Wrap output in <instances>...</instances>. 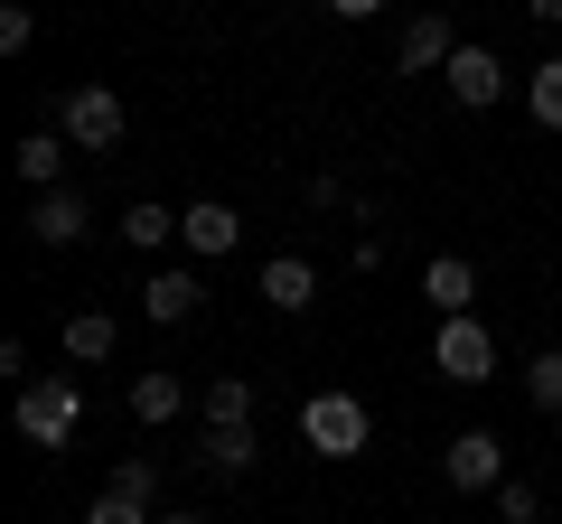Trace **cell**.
Listing matches in <instances>:
<instances>
[{
    "label": "cell",
    "instance_id": "obj_1",
    "mask_svg": "<svg viewBox=\"0 0 562 524\" xmlns=\"http://www.w3.org/2000/svg\"><path fill=\"white\" fill-rule=\"evenodd\" d=\"M301 441L319 449V459H357V449L375 441V422H366L357 394H338V384H328V394H310V403H301Z\"/></svg>",
    "mask_w": 562,
    "mask_h": 524
},
{
    "label": "cell",
    "instance_id": "obj_2",
    "mask_svg": "<svg viewBox=\"0 0 562 524\" xmlns=\"http://www.w3.org/2000/svg\"><path fill=\"white\" fill-rule=\"evenodd\" d=\"M76 422H85V394H76V384H20V441L29 449H66V441H76Z\"/></svg>",
    "mask_w": 562,
    "mask_h": 524
},
{
    "label": "cell",
    "instance_id": "obj_3",
    "mask_svg": "<svg viewBox=\"0 0 562 524\" xmlns=\"http://www.w3.org/2000/svg\"><path fill=\"white\" fill-rule=\"evenodd\" d=\"M57 132H66V150H122V94L113 84H76L57 103Z\"/></svg>",
    "mask_w": 562,
    "mask_h": 524
},
{
    "label": "cell",
    "instance_id": "obj_4",
    "mask_svg": "<svg viewBox=\"0 0 562 524\" xmlns=\"http://www.w3.org/2000/svg\"><path fill=\"white\" fill-rule=\"evenodd\" d=\"M487 365H497V338H487L479 319H441V338H431V375H450V384H487Z\"/></svg>",
    "mask_w": 562,
    "mask_h": 524
},
{
    "label": "cell",
    "instance_id": "obj_5",
    "mask_svg": "<svg viewBox=\"0 0 562 524\" xmlns=\"http://www.w3.org/2000/svg\"><path fill=\"white\" fill-rule=\"evenodd\" d=\"M441 478L460 487V497H487V487H506V441H497V431H460V441L441 449Z\"/></svg>",
    "mask_w": 562,
    "mask_h": 524
},
{
    "label": "cell",
    "instance_id": "obj_6",
    "mask_svg": "<svg viewBox=\"0 0 562 524\" xmlns=\"http://www.w3.org/2000/svg\"><path fill=\"white\" fill-rule=\"evenodd\" d=\"M460 29H450L441 20V10H422V20L413 29H403V47H394V66H403V76H450V57H460Z\"/></svg>",
    "mask_w": 562,
    "mask_h": 524
},
{
    "label": "cell",
    "instance_id": "obj_7",
    "mask_svg": "<svg viewBox=\"0 0 562 524\" xmlns=\"http://www.w3.org/2000/svg\"><path fill=\"white\" fill-rule=\"evenodd\" d=\"M179 243H188V253H198V262H225V253H235V243H244V216H235V206H225V197H198V206H188V216H179Z\"/></svg>",
    "mask_w": 562,
    "mask_h": 524
},
{
    "label": "cell",
    "instance_id": "obj_8",
    "mask_svg": "<svg viewBox=\"0 0 562 524\" xmlns=\"http://www.w3.org/2000/svg\"><path fill=\"white\" fill-rule=\"evenodd\" d=\"M198 300H206V282L198 272H150V291H140V319H160V328H179V319H198Z\"/></svg>",
    "mask_w": 562,
    "mask_h": 524
},
{
    "label": "cell",
    "instance_id": "obj_9",
    "mask_svg": "<svg viewBox=\"0 0 562 524\" xmlns=\"http://www.w3.org/2000/svg\"><path fill=\"white\" fill-rule=\"evenodd\" d=\"M262 300H272L281 319L319 300V272H310V253H272V262H262Z\"/></svg>",
    "mask_w": 562,
    "mask_h": 524
},
{
    "label": "cell",
    "instance_id": "obj_10",
    "mask_svg": "<svg viewBox=\"0 0 562 524\" xmlns=\"http://www.w3.org/2000/svg\"><path fill=\"white\" fill-rule=\"evenodd\" d=\"M441 84H450V94H460V103H497V94H506V66L487 57L479 38H469L460 57H450V76H441Z\"/></svg>",
    "mask_w": 562,
    "mask_h": 524
},
{
    "label": "cell",
    "instance_id": "obj_11",
    "mask_svg": "<svg viewBox=\"0 0 562 524\" xmlns=\"http://www.w3.org/2000/svg\"><path fill=\"white\" fill-rule=\"evenodd\" d=\"M422 300L441 309V319H469V300H479V272H469L460 253H441L431 272H422Z\"/></svg>",
    "mask_w": 562,
    "mask_h": 524
},
{
    "label": "cell",
    "instance_id": "obj_12",
    "mask_svg": "<svg viewBox=\"0 0 562 524\" xmlns=\"http://www.w3.org/2000/svg\"><path fill=\"white\" fill-rule=\"evenodd\" d=\"M179 412H188V384H179V375H132V422L169 431Z\"/></svg>",
    "mask_w": 562,
    "mask_h": 524
},
{
    "label": "cell",
    "instance_id": "obj_13",
    "mask_svg": "<svg viewBox=\"0 0 562 524\" xmlns=\"http://www.w3.org/2000/svg\"><path fill=\"white\" fill-rule=\"evenodd\" d=\"M206 431H254V384L244 375H206Z\"/></svg>",
    "mask_w": 562,
    "mask_h": 524
},
{
    "label": "cell",
    "instance_id": "obj_14",
    "mask_svg": "<svg viewBox=\"0 0 562 524\" xmlns=\"http://www.w3.org/2000/svg\"><path fill=\"white\" fill-rule=\"evenodd\" d=\"M29 235H38V243H76L85 235V197H76V187L38 197V206H29Z\"/></svg>",
    "mask_w": 562,
    "mask_h": 524
},
{
    "label": "cell",
    "instance_id": "obj_15",
    "mask_svg": "<svg viewBox=\"0 0 562 524\" xmlns=\"http://www.w3.org/2000/svg\"><path fill=\"white\" fill-rule=\"evenodd\" d=\"M57 141H66V132H29V141L10 150V160H20V179L38 187V197H57V169H66V150H57Z\"/></svg>",
    "mask_w": 562,
    "mask_h": 524
},
{
    "label": "cell",
    "instance_id": "obj_16",
    "mask_svg": "<svg viewBox=\"0 0 562 524\" xmlns=\"http://www.w3.org/2000/svg\"><path fill=\"white\" fill-rule=\"evenodd\" d=\"M113 338H122V328L103 319V309H76V319H66V356H76V365H103V356H113Z\"/></svg>",
    "mask_w": 562,
    "mask_h": 524
},
{
    "label": "cell",
    "instance_id": "obj_17",
    "mask_svg": "<svg viewBox=\"0 0 562 524\" xmlns=\"http://www.w3.org/2000/svg\"><path fill=\"white\" fill-rule=\"evenodd\" d=\"M169 235H179V216H169V206H150V197H132V216H122V243H132V253H160Z\"/></svg>",
    "mask_w": 562,
    "mask_h": 524
},
{
    "label": "cell",
    "instance_id": "obj_18",
    "mask_svg": "<svg viewBox=\"0 0 562 524\" xmlns=\"http://www.w3.org/2000/svg\"><path fill=\"white\" fill-rule=\"evenodd\" d=\"M525 394H535V412H562V346L525 356Z\"/></svg>",
    "mask_w": 562,
    "mask_h": 524
},
{
    "label": "cell",
    "instance_id": "obj_19",
    "mask_svg": "<svg viewBox=\"0 0 562 524\" xmlns=\"http://www.w3.org/2000/svg\"><path fill=\"white\" fill-rule=\"evenodd\" d=\"M525 103H535V122H543V132H562V57H543V66H535Z\"/></svg>",
    "mask_w": 562,
    "mask_h": 524
},
{
    "label": "cell",
    "instance_id": "obj_20",
    "mask_svg": "<svg viewBox=\"0 0 562 524\" xmlns=\"http://www.w3.org/2000/svg\"><path fill=\"white\" fill-rule=\"evenodd\" d=\"M254 431H206V468H225V478H244V468H254Z\"/></svg>",
    "mask_w": 562,
    "mask_h": 524
},
{
    "label": "cell",
    "instance_id": "obj_21",
    "mask_svg": "<svg viewBox=\"0 0 562 524\" xmlns=\"http://www.w3.org/2000/svg\"><path fill=\"white\" fill-rule=\"evenodd\" d=\"M497 515H506V524H543V497H535V478H506V487H497Z\"/></svg>",
    "mask_w": 562,
    "mask_h": 524
},
{
    "label": "cell",
    "instance_id": "obj_22",
    "mask_svg": "<svg viewBox=\"0 0 562 524\" xmlns=\"http://www.w3.org/2000/svg\"><path fill=\"white\" fill-rule=\"evenodd\" d=\"M113 497L150 505V497H160V468H150V459H122V468H113Z\"/></svg>",
    "mask_w": 562,
    "mask_h": 524
},
{
    "label": "cell",
    "instance_id": "obj_23",
    "mask_svg": "<svg viewBox=\"0 0 562 524\" xmlns=\"http://www.w3.org/2000/svg\"><path fill=\"white\" fill-rule=\"evenodd\" d=\"M85 524H160V515H150V505H132V497H113V487H103V497L85 505Z\"/></svg>",
    "mask_w": 562,
    "mask_h": 524
},
{
    "label": "cell",
    "instance_id": "obj_24",
    "mask_svg": "<svg viewBox=\"0 0 562 524\" xmlns=\"http://www.w3.org/2000/svg\"><path fill=\"white\" fill-rule=\"evenodd\" d=\"M29 38H38V20H29V10H0V57H20Z\"/></svg>",
    "mask_w": 562,
    "mask_h": 524
},
{
    "label": "cell",
    "instance_id": "obj_25",
    "mask_svg": "<svg viewBox=\"0 0 562 524\" xmlns=\"http://www.w3.org/2000/svg\"><path fill=\"white\" fill-rule=\"evenodd\" d=\"M160 524H206V515H160Z\"/></svg>",
    "mask_w": 562,
    "mask_h": 524
}]
</instances>
